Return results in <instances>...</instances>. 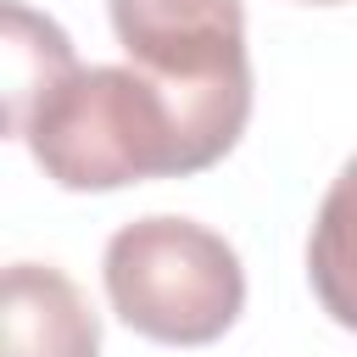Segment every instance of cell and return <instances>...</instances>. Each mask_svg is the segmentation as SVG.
<instances>
[{
    "label": "cell",
    "instance_id": "cell-4",
    "mask_svg": "<svg viewBox=\"0 0 357 357\" xmlns=\"http://www.w3.org/2000/svg\"><path fill=\"white\" fill-rule=\"evenodd\" d=\"M6 357H100V318L50 262H11L0 284Z\"/></svg>",
    "mask_w": 357,
    "mask_h": 357
},
{
    "label": "cell",
    "instance_id": "cell-2",
    "mask_svg": "<svg viewBox=\"0 0 357 357\" xmlns=\"http://www.w3.org/2000/svg\"><path fill=\"white\" fill-rule=\"evenodd\" d=\"M112 312L156 346H212L245 307V268L234 245L173 212L123 223L100 257Z\"/></svg>",
    "mask_w": 357,
    "mask_h": 357
},
{
    "label": "cell",
    "instance_id": "cell-7",
    "mask_svg": "<svg viewBox=\"0 0 357 357\" xmlns=\"http://www.w3.org/2000/svg\"><path fill=\"white\" fill-rule=\"evenodd\" d=\"M301 6H346V0H301Z\"/></svg>",
    "mask_w": 357,
    "mask_h": 357
},
{
    "label": "cell",
    "instance_id": "cell-1",
    "mask_svg": "<svg viewBox=\"0 0 357 357\" xmlns=\"http://www.w3.org/2000/svg\"><path fill=\"white\" fill-rule=\"evenodd\" d=\"M17 139H28L39 173L61 190H123L145 178H190L229 156L201 128V117L134 61L73 67L28 112Z\"/></svg>",
    "mask_w": 357,
    "mask_h": 357
},
{
    "label": "cell",
    "instance_id": "cell-6",
    "mask_svg": "<svg viewBox=\"0 0 357 357\" xmlns=\"http://www.w3.org/2000/svg\"><path fill=\"white\" fill-rule=\"evenodd\" d=\"M78 67L73 56V39L28 11L22 0H6V134H17L28 123V112Z\"/></svg>",
    "mask_w": 357,
    "mask_h": 357
},
{
    "label": "cell",
    "instance_id": "cell-3",
    "mask_svg": "<svg viewBox=\"0 0 357 357\" xmlns=\"http://www.w3.org/2000/svg\"><path fill=\"white\" fill-rule=\"evenodd\" d=\"M112 33L128 61L178 95L223 151L240 145L251 117L240 0H112Z\"/></svg>",
    "mask_w": 357,
    "mask_h": 357
},
{
    "label": "cell",
    "instance_id": "cell-5",
    "mask_svg": "<svg viewBox=\"0 0 357 357\" xmlns=\"http://www.w3.org/2000/svg\"><path fill=\"white\" fill-rule=\"evenodd\" d=\"M307 279L324 312L357 335V156L335 173L312 234H307Z\"/></svg>",
    "mask_w": 357,
    "mask_h": 357
}]
</instances>
